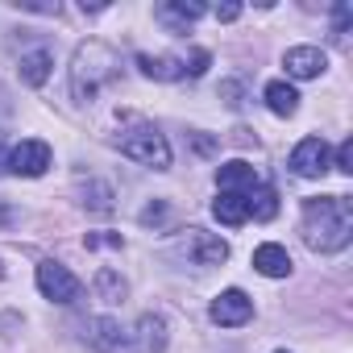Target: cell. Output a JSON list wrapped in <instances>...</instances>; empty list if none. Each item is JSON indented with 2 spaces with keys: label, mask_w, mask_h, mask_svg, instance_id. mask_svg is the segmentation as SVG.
<instances>
[{
  "label": "cell",
  "mask_w": 353,
  "mask_h": 353,
  "mask_svg": "<svg viewBox=\"0 0 353 353\" xmlns=\"http://www.w3.org/2000/svg\"><path fill=\"white\" fill-rule=\"evenodd\" d=\"M137 67L145 79H179L183 75V63L179 59H170V54H137Z\"/></svg>",
  "instance_id": "15"
},
{
  "label": "cell",
  "mask_w": 353,
  "mask_h": 353,
  "mask_svg": "<svg viewBox=\"0 0 353 353\" xmlns=\"http://www.w3.org/2000/svg\"><path fill=\"white\" fill-rule=\"evenodd\" d=\"M254 270L266 274V279H287V274H291V254H287L283 245L266 241V245L254 250Z\"/></svg>",
  "instance_id": "12"
},
{
  "label": "cell",
  "mask_w": 353,
  "mask_h": 353,
  "mask_svg": "<svg viewBox=\"0 0 353 353\" xmlns=\"http://www.w3.org/2000/svg\"><path fill=\"white\" fill-rule=\"evenodd\" d=\"M96 291H100L108 303H117V299H125V279H121L117 270H108V266H104V270L96 274Z\"/></svg>",
  "instance_id": "19"
},
{
  "label": "cell",
  "mask_w": 353,
  "mask_h": 353,
  "mask_svg": "<svg viewBox=\"0 0 353 353\" xmlns=\"http://www.w3.org/2000/svg\"><path fill=\"white\" fill-rule=\"evenodd\" d=\"M328 166H332V154H328V141L324 137H303L291 150V170L299 174V179H320Z\"/></svg>",
  "instance_id": "6"
},
{
  "label": "cell",
  "mask_w": 353,
  "mask_h": 353,
  "mask_svg": "<svg viewBox=\"0 0 353 353\" xmlns=\"http://www.w3.org/2000/svg\"><path fill=\"white\" fill-rule=\"evenodd\" d=\"M283 67H287L291 79H316V75H324L328 54H324L320 46H291V50L283 54Z\"/></svg>",
  "instance_id": "10"
},
{
  "label": "cell",
  "mask_w": 353,
  "mask_h": 353,
  "mask_svg": "<svg viewBox=\"0 0 353 353\" xmlns=\"http://www.w3.org/2000/svg\"><path fill=\"white\" fill-rule=\"evenodd\" d=\"M121 154L150 166V170H166L170 166V141L158 133V129H133L121 137Z\"/></svg>",
  "instance_id": "3"
},
{
  "label": "cell",
  "mask_w": 353,
  "mask_h": 353,
  "mask_svg": "<svg viewBox=\"0 0 353 353\" xmlns=\"http://www.w3.org/2000/svg\"><path fill=\"white\" fill-rule=\"evenodd\" d=\"M332 166H336L341 174H353V141H349V137L336 145V158H332Z\"/></svg>",
  "instance_id": "20"
},
{
  "label": "cell",
  "mask_w": 353,
  "mask_h": 353,
  "mask_svg": "<svg viewBox=\"0 0 353 353\" xmlns=\"http://www.w3.org/2000/svg\"><path fill=\"white\" fill-rule=\"evenodd\" d=\"M38 291H42L46 299H54V303H75L79 291H83V283H79L63 262H42V266H38Z\"/></svg>",
  "instance_id": "4"
},
{
  "label": "cell",
  "mask_w": 353,
  "mask_h": 353,
  "mask_svg": "<svg viewBox=\"0 0 353 353\" xmlns=\"http://www.w3.org/2000/svg\"><path fill=\"white\" fill-rule=\"evenodd\" d=\"M353 237V204L349 196H316L303 204V241L316 254H336Z\"/></svg>",
  "instance_id": "1"
},
{
  "label": "cell",
  "mask_w": 353,
  "mask_h": 353,
  "mask_svg": "<svg viewBox=\"0 0 353 353\" xmlns=\"http://www.w3.org/2000/svg\"><path fill=\"white\" fill-rule=\"evenodd\" d=\"M279 353H287V349H279Z\"/></svg>",
  "instance_id": "23"
},
{
  "label": "cell",
  "mask_w": 353,
  "mask_h": 353,
  "mask_svg": "<svg viewBox=\"0 0 353 353\" xmlns=\"http://www.w3.org/2000/svg\"><path fill=\"white\" fill-rule=\"evenodd\" d=\"M46 166H50V145L38 137L13 145V154H9V170L21 174V179H38V174H46Z\"/></svg>",
  "instance_id": "9"
},
{
  "label": "cell",
  "mask_w": 353,
  "mask_h": 353,
  "mask_svg": "<svg viewBox=\"0 0 353 353\" xmlns=\"http://www.w3.org/2000/svg\"><path fill=\"white\" fill-rule=\"evenodd\" d=\"M212 216H216L221 225H229V229H241V225L250 221V204H245V196H237V192H221L216 204H212Z\"/></svg>",
  "instance_id": "14"
},
{
  "label": "cell",
  "mask_w": 353,
  "mask_h": 353,
  "mask_svg": "<svg viewBox=\"0 0 353 353\" xmlns=\"http://www.w3.org/2000/svg\"><path fill=\"white\" fill-rule=\"evenodd\" d=\"M179 250L196 262V266H221L229 258V245L216 237V233H204V229H188V237L179 241Z\"/></svg>",
  "instance_id": "7"
},
{
  "label": "cell",
  "mask_w": 353,
  "mask_h": 353,
  "mask_svg": "<svg viewBox=\"0 0 353 353\" xmlns=\"http://www.w3.org/2000/svg\"><path fill=\"white\" fill-rule=\"evenodd\" d=\"M83 328H88V341H92L100 353H141L137 341H133V332L121 328V324L108 320V316H96V320H88Z\"/></svg>",
  "instance_id": "5"
},
{
  "label": "cell",
  "mask_w": 353,
  "mask_h": 353,
  "mask_svg": "<svg viewBox=\"0 0 353 353\" xmlns=\"http://www.w3.org/2000/svg\"><path fill=\"white\" fill-rule=\"evenodd\" d=\"M50 67H54V54H50V50H30V54L21 59V79H26L30 88H42V83L50 79Z\"/></svg>",
  "instance_id": "17"
},
{
  "label": "cell",
  "mask_w": 353,
  "mask_h": 353,
  "mask_svg": "<svg viewBox=\"0 0 353 353\" xmlns=\"http://www.w3.org/2000/svg\"><path fill=\"white\" fill-rule=\"evenodd\" d=\"M266 108L274 112V117H291L295 108H299V92L291 88V83H283V79H274V83H266Z\"/></svg>",
  "instance_id": "16"
},
{
  "label": "cell",
  "mask_w": 353,
  "mask_h": 353,
  "mask_svg": "<svg viewBox=\"0 0 353 353\" xmlns=\"http://www.w3.org/2000/svg\"><path fill=\"white\" fill-rule=\"evenodd\" d=\"M196 17H204V5H188V0H166V5H158V21L162 26H170L174 34H188V26L196 21Z\"/></svg>",
  "instance_id": "13"
},
{
  "label": "cell",
  "mask_w": 353,
  "mask_h": 353,
  "mask_svg": "<svg viewBox=\"0 0 353 353\" xmlns=\"http://www.w3.org/2000/svg\"><path fill=\"white\" fill-rule=\"evenodd\" d=\"M117 75V54L104 42H83L71 59V96L75 100H96V92Z\"/></svg>",
  "instance_id": "2"
},
{
  "label": "cell",
  "mask_w": 353,
  "mask_h": 353,
  "mask_svg": "<svg viewBox=\"0 0 353 353\" xmlns=\"http://www.w3.org/2000/svg\"><path fill=\"white\" fill-rule=\"evenodd\" d=\"M241 17V5H216V21H237Z\"/></svg>",
  "instance_id": "21"
},
{
  "label": "cell",
  "mask_w": 353,
  "mask_h": 353,
  "mask_svg": "<svg viewBox=\"0 0 353 353\" xmlns=\"http://www.w3.org/2000/svg\"><path fill=\"white\" fill-rule=\"evenodd\" d=\"M212 320H216L221 328H237V324H250V320H254V299H250L245 291L229 287V291H221V295L212 299Z\"/></svg>",
  "instance_id": "8"
},
{
  "label": "cell",
  "mask_w": 353,
  "mask_h": 353,
  "mask_svg": "<svg viewBox=\"0 0 353 353\" xmlns=\"http://www.w3.org/2000/svg\"><path fill=\"white\" fill-rule=\"evenodd\" d=\"M245 204H250V216H254V221H274V212H279V196H274V188H262V183L245 196Z\"/></svg>",
  "instance_id": "18"
},
{
  "label": "cell",
  "mask_w": 353,
  "mask_h": 353,
  "mask_svg": "<svg viewBox=\"0 0 353 353\" xmlns=\"http://www.w3.org/2000/svg\"><path fill=\"white\" fill-rule=\"evenodd\" d=\"M216 188H221V192H237V196H245V192L258 188V170H254L245 158H233V162H225V166L216 170Z\"/></svg>",
  "instance_id": "11"
},
{
  "label": "cell",
  "mask_w": 353,
  "mask_h": 353,
  "mask_svg": "<svg viewBox=\"0 0 353 353\" xmlns=\"http://www.w3.org/2000/svg\"><path fill=\"white\" fill-rule=\"evenodd\" d=\"M349 5H336V34H345V26H349Z\"/></svg>",
  "instance_id": "22"
}]
</instances>
